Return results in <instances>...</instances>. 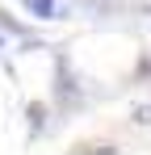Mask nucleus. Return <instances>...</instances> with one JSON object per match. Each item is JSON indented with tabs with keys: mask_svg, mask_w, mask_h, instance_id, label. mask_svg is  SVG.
I'll return each instance as SVG.
<instances>
[]
</instances>
